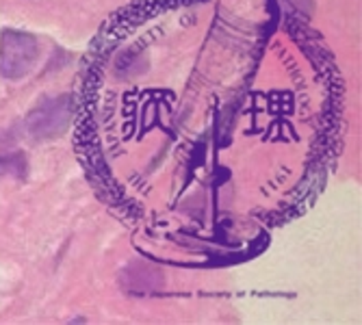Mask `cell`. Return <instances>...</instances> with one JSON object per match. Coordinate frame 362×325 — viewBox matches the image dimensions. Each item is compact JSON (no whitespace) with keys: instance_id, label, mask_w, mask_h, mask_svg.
Wrapping results in <instances>:
<instances>
[{"instance_id":"cell-1","label":"cell","mask_w":362,"mask_h":325,"mask_svg":"<svg viewBox=\"0 0 362 325\" xmlns=\"http://www.w3.org/2000/svg\"><path fill=\"white\" fill-rule=\"evenodd\" d=\"M40 44L37 40L22 30H3V42H0V76L9 81H18L26 76L33 65L37 63Z\"/></svg>"},{"instance_id":"cell-2","label":"cell","mask_w":362,"mask_h":325,"mask_svg":"<svg viewBox=\"0 0 362 325\" xmlns=\"http://www.w3.org/2000/svg\"><path fill=\"white\" fill-rule=\"evenodd\" d=\"M70 117H72L70 98L68 95L50 98V100H44L26 117V133L37 141H50L68 128Z\"/></svg>"},{"instance_id":"cell-3","label":"cell","mask_w":362,"mask_h":325,"mask_svg":"<svg viewBox=\"0 0 362 325\" xmlns=\"http://www.w3.org/2000/svg\"><path fill=\"white\" fill-rule=\"evenodd\" d=\"M7 176H16V178L26 176V160L20 154L0 156V178H7Z\"/></svg>"}]
</instances>
